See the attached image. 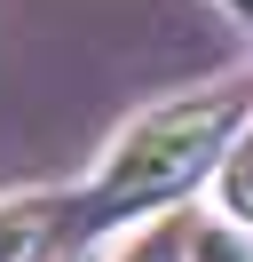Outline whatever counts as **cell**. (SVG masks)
<instances>
[{
    "label": "cell",
    "instance_id": "6da1fadb",
    "mask_svg": "<svg viewBox=\"0 0 253 262\" xmlns=\"http://www.w3.org/2000/svg\"><path fill=\"white\" fill-rule=\"evenodd\" d=\"M245 127H253V96H237V88H206V96H174L158 112H142L111 143L95 191L79 199V223L103 230V223L158 214L174 199H190L206 175H221V159H230V143Z\"/></svg>",
    "mask_w": 253,
    "mask_h": 262
},
{
    "label": "cell",
    "instance_id": "7a4b0ae2",
    "mask_svg": "<svg viewBox=\"0 0 253 262\" xmlns=\"http://www.w3.org/2000/svg\"><path fill=\"white\" fill-rule=\"evenodd\" d=\"M56 230H63L56 199H8L0 207V262H47Z\"/></svg>",
    "mask_w": 253,
    "mask_h": 262
},
{
    "label": "cell",
    "instance_id": "3957f363",
    "mask_svg": "<svg viewBox=\"0 0 253 262\" xmlns=\"http://www.w3.org/2000/svg\"><path fill=\"white\" fill-rule=\"evenodd\" d=\"M221 199H230L237 223H253V127L230 143V159H221Z\"/></svg>",
    "mask_w": 253,
    "mask_h": 262
},
{
    "label": "cell",
    "instance_id": "277c9868",
    "mask_svg": "<svg viewBox=\"0 0 253 262\" xmlns=\"http://www.w3.org/2000/svg\"><path fill=\"white\" fill-rule=\"evenodd\" d=\"M190 262H253V238L237 223H206L198 238H190Z\"/></svg>",
    "mask_w": 253,
    "mask_h": 262
},
{
    "label": "cell",
    "instance_id": "5b68a950",
    "mask_svg": "<svg viewBox=\"0 0 253 262\" xmlns=\"http://www.w3.org/2000/svg\"><path fill=\"white\" fill-rule=\"evenodd\" d=\"M127 262H166V238H142V246H135Z\"/></svg>",
    "mask_w": 253,
    "mask_h": 262
},
{
    "label": "cell",
    "instance_id": "8992f818",
    "mask_svg": "<svg viewBox=\"0 0 253 262\" xmlns=\"http://www.w3.org/2000/svg\"><path fill=\"white\" fill-rule=\"evenodd\" d=\"M230 8H237V16H253V0H230Z\"/></svg>",
    "mask_w": 253,
    "mask_h": 262
}]
</instances>
